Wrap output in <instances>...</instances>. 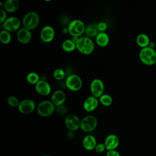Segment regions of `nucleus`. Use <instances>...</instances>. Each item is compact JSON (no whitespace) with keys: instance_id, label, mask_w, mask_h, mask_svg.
Wrapping results in <instances>:
<instances>
[{"instance_id":"f257e3e1","label":"nucleus","mask_w":156,"mask_h":156,"mask_svg":"<svg viewBox=\"0 0 156 156\" xmlns=\"http://www.w3.org/2000/svg\"><path fill=\"white\" fill-rule=\"evenodd\" d=\"M76 49L82 54L89 55L94 49V43L91 38L87 36L80 37L76 43Z\"/></svg>"},{"instance_id":"f03ea898","label":"nucleus","mask_w":156,"mask_h":156,"mask_svg":"<svg viewBox=\"0 0 156 156\" xmlns=\"http://www.w3.org/2000/svg\"><path fill=\"white\" fill-rule=\"evenodd\" d=\"M138 55L140 61L146 65L151 66L156 63V51L154 48L149 46L141 48Z\"/></svg>"},{"instance_id":"7ed1b4c3","label":"nucleus","mask_w":156,"mask_h":156,"mask_svg":"<svg viewBox=\"0 0 156 156\" xmlns=\"http://www.w3.org/2000/svg\"><path fill=\"white\" fill-rule=\"evenodd\" d=\"M40 16L39 15L34 11L29 12L26 13L22 20V23L24 27L29 29L33 30L35 29L39 24Z\"/></svg>"},{"instance_id":"20e7f679","label":"nucleus","mask_w":156,"mask_h":156,"mask_svg":"<svg viewBox=\"0 0 156 156\" xmlns=\"http://www.w3.org/2000/svg\"><path fill=\"white\" fill-rule=\"evenodd\" d=\"M98 124L97 118L92 115L84 116L80 121V129L86 133H90L95 130Z\"/></svg>"},{"instance_id":"39448f33","label":"nucleus","mask_w":156,"mask_h":156,"mask_svg":"<svg viewBox=\"0 0 156 156\" xmlns=\"http://www.w3.org/2000/svg\"><path fill=\"white\" fill-rule=\"evenodd\" d=\"M37 112L38 114L42 117H48L55 112V106L51 101L44 100L38 104Z\"/></svg>"},{"instance_id":"423d86ee","label":"nucleus","mask_w":156,"mask_h":156,"mask_svg":"<svg viewBox=\"0 0 156 156\" xmlns=\"http://www.w3.org/2000/svg\"><path fill=\"white\" fill-rule=\"evenodd\" d=\"M85 25L84 23L80 20H74L69 22L68 25L69 34L72 36L81 37L85 33Z\"/></svg>"},{"instance_id":"0eeeda50","label":"nucleus","mask_w":156,"mask_h":156,"mask_svg":"<svg viewBox=\"0 0 156 156\" xmlns=\"http://www.w3.org/2000/svg\"><path fill=\"white\" fill-rule=\"evenodd\" d=\"M82 80L80 77L77 74H71L67 77L65 80L66 88L72 91H77L82 87Z\"/></svg>"},{"instance_id":"6e6552de","label":"nucleus","mask_w":156,"mask_h":156,"mask_svg":"<svg viewBox=\"0 0 156 156\" xmlns=\"http://www.w3.org/2000/svg\"><path fill=\"white\" fill-rule=\"evenodd\" d=\"M81 119L74 114H69L65 118V125L70 132H74L80 128Z\"/></svg>"},{"instance_id":"1a4fd4ad","label":"nucleus","mask_w":156,"mask_h":156,"mask_svg":"<svg viewBox=\"0 0 156 156\" xmlns=\"http://www.w3.org/2000/svg\"><path fill=\"white\" fill-rule=\"evenodd\" d=\"M3 29L10 32L18 31L20 29L21 21L19 18L15 16H10L7 18L4 23H2Z\"/></svg>"},{"instance_id":"9d476101","label":"nucleus","mask_w":156,"mask_h":156,"mask_svg":"<svg viewBox=\"0 0 156 156\" xmlns=\"http://www.w3.org/2000/svg\"><path fill=\"white\" fill-rule=\"evenodd\" d=\"M35 103L30 99H25L20 101L17 108L20 113L28 115L32 113L35 109Z\"/></svg>"},{"instance_id":"9b49d317","label":"nucleus","mask_w":156,"mask_h":156,"mask_svg":"<svg viewBox=\"0 0 156 156\" xmlns=\"http://www.w3.org/2000/svg\"><path fill=\"white\" fill-rule=\"evenodd\" d=\"M90 88L91 95L97 98H99L104 94V83L99 79H94L90 83Z\"/></svg>"},{"instance_id":"f8f14e48","label":"nucleus","mask_w":156,"mask_h":156,"mask_svg":"<svg viewBox=\"0 0 156 156\" xmlns=\"http://www.w3.org/2000/svg\"><path fill=\"white\" fill-rule=\"evenodd\" d=\"M55 37V30L51 26H44L40 31L41 40L44 43L51 42Z\"/></svg>"},{"instance_id":"ddd939ff","label":"nucleus","mask_w":156,"mask_h":156,"mask_svg":"<svg viewBox=\"0 0 156 156\" xmlns=\"http://www.w3.org/2000/svg\"><path fill=\"white\" fill-rule=\"evenodd\" d=\"M35 89L37 93L41 96H48L51 92V87L50 84L45 80L41 79L35 85Z\"/></svg>"},{"instance_id":"4468645a","label":"nucleus","mask_w":156,"mask_h":156,"mask_svg":"<svg viewBox=\"0 0 156 156\" xmlns=\"http://www.w3.org/2000/svg\"><path fill=\"white\" fill-rule=\"evenodd\" d=\"M32 33L30 30L23 27L20 28L16 33V38L18 41L23 44H28L32 39Z\"/></svg>"},{"instance_id":"2eb2a0df","label":"nucleus","mask_w":156,"mask_h":156,"mask_svg":"<svg viewBox=\"0 0 156 156\" xmlns=\"http://www.w3.org/2000/svg\"><path fill=\"white\" fill-rule=\"evenodd\" d=\"M104 143L107 151L115 150L119 145V138L115 134H110L105 137Z\"/></svg>"},{"instance_id":"dca6fc26","label":"nucleus","mask_w":156,"mask_h":156,"mask_svg":"<svg viewBox=\"0 0 156 156\" xmlns=\"http://www.w3.org/2000/svg\"><path fill=\"white\" fill-rule=\"evenodd\" d=\"M99 103L98 98L91 95L85 99L83 103V108L87 112H91L98 108Z\"/></svg>"},{"instance_id":"f3484780","label":"nucleus","mask_w":156,"mask_h":156,"mask_svg":"<svg viewBox=\"0 0 156 156\" xmlns=\"http://www.w3.org/2000/svg\"><path fill=\"white\" fill-rule=\"evenodd\" d=\"M65 100L66 95L65 92L60 90H57L52 94L50 101L55 107H57L63 105Z\"/></svg>"},{"instance_id":"a211bd4d","label":"nucleus","mask_w":156,"mask_h":156,"mask_svg":"<svg viewBox=\"0 0 156 156\" xmlns=\"http://www.w3.org/2000/svg\"><path fill=\"white\" fill-rule=\"evenodd\" d=\"M97 144V140L95 136L90 134L84 136L82 140V146L87 151L94 150Z\"/></svg>"},{"instance_id":"6ab92c4d","label":"nucleus","mask_w":156,"mask_h":156,"mask_svg":"<svg viewBox=\"0 0 156 156\" xmlns=\"http://www.w3.org/2000/svg\"><path fill=\"white\" fill-rule=\"evenodd\" d=\"M19 0H5L4 2V9L9 13H13L17 11L20 7Z\"/></svg>"},{"instance_id":"aec40b11","label":"nucleus","mask_w":156,"mask_h":156,"mask_svg":"<svg viewBox=\"0 0 156 156\" xmlns=\"http://www.w3.org/2000/svg\"><path fill=\"white\" fill-rule=\"evenodd\" d=\"M95 41L96 44L102 48L107 46L110 41V37L105 32H99L95 38Z\"/></svg>"},{"instance_id":"412c9836","label":"nucleus","mask_w":156,"mask_h":156,"mask_svg":"<svg viewBox=\"0 0 156 156\" xmlns=\"http://www.w3.org/2000/svg\"><path fill=\"white\" fill-rule=\"evenodd\" d=\"M99 31L98 28V24L95 23H91L88 24L85 27V34L87 37L89 38H96Z\"/></svg>"},{"instance_id":"4be33fe9","label":"nucleus","mask_w":156,"mask_h":156,"mask_svg":"<svg viewBox=\"0 0 156 156\" xmlns=\"http://www.w3.org/2000/svg\"><path fill=\"white\" fill-rule=\"evenodd\" d=\"M150 42L151 40L149 36L145 34H140L138 35L136 38V43L137 45L141 48L148 47Z\"/></svg>"},{"instance_id":"5701e85b","label":"nucleus","mask_w":156,"mask_h":156,"mask_svg":"<svg viewBox=\"0 0 156 156\" xmlns=\"http://www.w3.org/2000/svg\"><path fill=\"white\" fill-rule=\"evenodd\" d=\"M62 48L64 51L71 52L76 49V44L71 39H66L62 42Z\"/></svg>"},{"instance_id":"b1692460","label":"nucleus","mask_w":156,"mask_h":156,"mask_svg":"<svg viewBox=\"0 0 156 156\" xmlns=\"http://www.w3.org/2000/svg\"><path fill=\"white\" fill-rule=\"evenodd\" d=\"M12 40V35L10 34V32L2 29L0 32V41L2 44H7L10 43Z\"/></svg>"},{"instance_id":"393cba45","label":"nucleus","mask_w":156,"mask_h":156,"mask_svg":"<svg viewBox=\"0 0 156 156\" xmlns=\"http://www.w3.org/2000/svg\"><path fill=\"white\" fill-rule=\"evenodd\" d=\"M40 80V76L35 72H30L26 76L27 82L32 85H36Z\"/></svg>"},{"instance_id":"a878e982","label":"nucleus","mask_w":156,"mask_h":156,"mask_svg":"<svg viewBox=\"0 0 156 156\" xmlns=\"http://www.w3.org/2000/svg\"><path fill=\"white\" fill-rule=\"evenodd\" d=\"M99 102L105 107L110 106L113 103V98L112 97L108 94H103L99 98Z\"/></svg>"},{"instance_id":"bb28decb","label":"nucleus","mask_w":156,"mask_h":156,"mask_svg":"<svg viewBox=\"0 0 156 156\" xmlns=\"http://www.w3.org/2000/svg\"><path fill=\"white\" fill-rule=\"evenodd\" d=\"M65 76V71L62 68H57L54 71L53 76L55 79L57 80H62Z\"/></svg>"},{"instance_id":"cd10ccee","label":"nucleus","mask_w":156,"mask_h":156,"mask_svg":"<svg viewBox=\"0 0 156 156\" xmlns=\"http://www.w3.org/2000/svg\"><path fill=\"white\" fill-rule=\"evenodd\" d=\"M7 104H9V105H10V107H18L20 101H19V99L14 96H10L7 98Z\"/></svg>"},{"instance_id":"c85d7f7f","label":"nucleus","mask_w":156,"mask_h":156,"mask_svg":"<svg viewBox=\"0 0 156 156\" xmlns=\"http://www.w3.org/2000/svg\"><path fill=\"white\" fill-rule=\"evenodd\" d=\"M95 152L96 153H98V154H101L102 152H104L106 149V147L104 144V143H98L97 145L96 146L94 149Z\"/></svg>"},{"instance_id":"c756f323","label":"nucleus","mask_w":156,"mask_h":156,"mask_svg":"<svg viewBox=\"0 0 156 156\" xmlns=\"http://www.w3.org/2000/svg\"><path fill=\"white\" fill-rule=\"evenodd\" d=\"M68 109L66 107V106H65L64 105H59L57 107H55V112L60 115H65L67 113Z\"/></svg>"},{"instance_id":"7c9ffc66","label":"nucleus","mask_w":156,"mask_h":156,"mask_svg":"<svg viewBox=\"0 0 156 156\" xmlns=\"http://www.w3.org/2000/svg\"><path fill=\"white\" fill-rule=\"evenodd\" d=\"M97 24H98V28L99 32H105L107 29V27H108L107 23L104 21H101L98 23Z\"/></svg>"},{"instance_id":"2f4dec72","label":"nucleus","mask_w":156,"mask_h":156,"mask_svg":"<svg viewBox=\"0 0 156 156\" xmlns=\"http://www.w3.org/2000/svg\"><path fill=\"white\" fill-rule=\"evenodd\" d=\"M1 17H0V23H2L7 18V12L4 9H1Z\"/></svg>"},{"instance_id":"473e14b6","label":"nucleus","mask_w":156,"mask_h":156,"mask_svg":"<svg viewBox=\"0 0 156 156\" xmlns=\"http://www.w3.org/2000/svg\"><path fill=\"white\" fill-rule=\"evenodd\" d=\"M106 156H121V155L119 152L117 151L116 149H115V150L107 151L106 153Z\"/></svg>"},{"instance_id":"72a5a7b5","label":"nucleus","mask_w":156,"mask_h":156,"mask_svg":"<svg viewBox=\"0 0 156 156\" xmlns=\"http://www.w3.org/2000/svg\"><path fill=\"white\" fill-rule=\"evenodd\" d=\"M79 37H76V36H73V37H72V38H71V40L76 44V43L77 42V41L79 40Z\"/></svg>"},{"instance_id":"f704fd0d","label":"nucleus","mask_w":156,"mask_h":156,"mask_svg":"<svg viewBox=\"0 0 156 156\" xmlns=\"http://www.w3.org/2000/svg\"><path fill=\"white\" fill-rule=\"evenodd\" d=\"M62 32H63V34H65L69 33V32H68V27H64V28L62 29Z\"/></svg>"},{"instance_id":"c9c22d12","label":"nucleus","mask_w":156,"mask_h":156,"mask_svg":"<svg viewBox=\"0 0 156 156\" xmlns=\"http://www.w3.org/2000/svg\"><path fill=\"white\" fill-rule=\"evenodd\" d=\"M155 46V43L153 42V41H151L150 43H149V47L152 48H154Z\"/></svg>"},{"instance_id":"e433bc0d","label":"nucleus","mask_w":156,"mask_h":156,"mask_svg":"<svg viewBox=\"0 0 156 156\" xmlns=\"http://www.w3.org/2000/svg\"><path fill=\"white\" fill-rule=\"evenodd\" d=\"M43 1H46V2H49V1H52V0H43Z\"/></svg>"},{"instance_id":"4c0bfd02","label":"nucleus","mask_w":156,"mask_h":156,"mask_svg":"<svg viewBox=\"0 0 156 156\" xmlns=\"http://www.w3.org/2000/svg\"><path fill=\"white\" fill-rule=\"evenodd\" d=\"M42 156H50L49 155H48V154H45V155H42Z\"/></svg>"}]
</instances>
